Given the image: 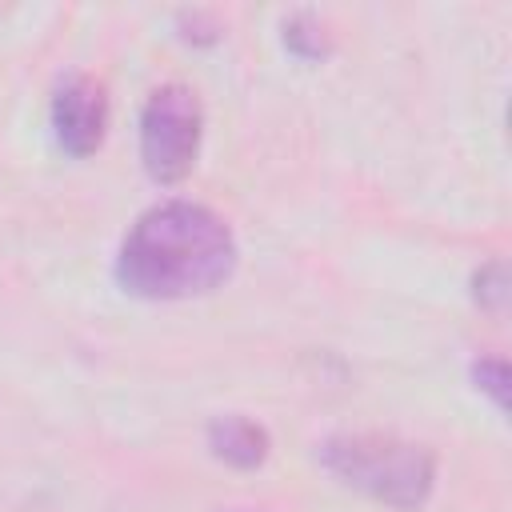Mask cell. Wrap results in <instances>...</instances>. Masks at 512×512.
<instances>
[{
  "label": "cell",
  "instance_id": "obj_1",
  "mask_svg": "<svg viewBox=\"0 0 512 512\" xmlns=\"http://www.w3.org/2000/svg\"><path fill=\"white\" fill-rule=\"evenodd\" d=\"M240 248L220 212L196 200H160L136 216L116 248L112 276L136 300H192L236 272Z\"/></svg>",
  "mask_w": 512,
  "mask_h": 512
},
{
  "label": "cell",
  "instance_id": "obj_2",
  "mask_svg": "<svg viewBox=\"0 0 512 512\" xmlns=\"http://www.w3.org/2000/svg\"><path fill=\"white\" fill-rule=\"evenodd\" d=\"M316 460L344 488L396 512L424 508L436 488L432 448L392 432H332L316 444Z\"/></svg>",
  "mask_w": 512,
  "mask_h": 512
},
{
  "label": "cell",
  "instance_id": "obj_3",
  "mask_svg": "<svg viewBox=\"0 0 512 512\" xmlns=\"http://www.w3.org/2000/svg\"><path fill=\"white\" fill-rule=\"evenodd\" d=\"M204 108L188 84H160L140 108V164L156 184H180L200 156Z\"/></svg>",
  "mask_w": 512,
  "mask_h": 512
},
{
  "label": "cell",
  "instance_id": "obj_4",
  "mask_svg": "<svg viewBox=\"0 0 512 512\" xmlns=\"http://www.w3.org/2000/svg\"><path fill=\"white\" fill-rule=\"evenodd\" d=\"M108 116H112V104H108V88L88 76V72H68L56 88H52V104H48V124H52V136L60 144V152L84 160L92 156L104 136H108Z\"/></svg>",
  "mask_w": 512,
  "mask_h": 512
},
{
  "label": "cell",
  "instance_id": "obj_5",
  "mask_svg": "<svg viewBox=\"0 0 512 512\" xmlns=\"http://www.w3.org/2000/svg\"><path fill=\"white\" fill-rule=\"evenodd\" d=\"M204 444L208 452L228 464V468H240V472H252L268 460L272 452V436L260 420L244 416V412H224V416H212L208 428H204Z\"/></svg>",
  "mask_w": 512,
  "mask_h": 512
},
{
  "label": "cell",
  "instance_id": "obj_6",
  "mask_svg": "<svg viewBox=\"0 0 512 512\" xmlns=\"http://www.w3.org/2000/svg\"><path fill=\"white\" fill-rule=\"evenodd\" d=\"M284 48L296 56V60H324L332 52V36L324 32L320 16L312 12H292L284 20Z\"/></svg>",
  "mask_w": 512,
  "mask_h": 512
},
{
  "label": "cell",
  "instance_id": "obj_7",
  "mask_svg": "<svg viewBox=\"0 0 512 512\" xmlns=\"http://www.w3.org/2000/svg\"><path fill=\"white\" fill-rule=\"evenodd\" d=\"M472 300L484 312L504 316V308H508V264L504 260H488L472 272Z\"/></svg>",
  "mask_w": 512,
  "mask_h": 512
},
{
  "label": "cell",
  "instance_id": "obj_8",
  "mask_svg": "<svg viewBox=\"0 0 512 512\" xmlns=\"http://www.w3.org/2000/svg\"><path fill=\"white\" fill-rule=\"evenodd\" d=\"M468 380L476 384V392H484L496 412L508 408V360L504 356H476L468 364Z\"/></svg>",
  "mask_w": 512,
  "mask_h": 512
},
{
  "label": "cell",
  "instance_id": "obj_9",
  "mask_svg": "<svg viewBox=\"0 0 512 512\" xmlns=\"http://www.w3.org/2000/svg\"><path fill=\"white\" fill-rule=\"evenodd\" d=\"M176 28H180V36L188 44H216L224 36L220 16L208 12V8H184V12H176Z\"/></svg>",
  "mask_w": 512,
  "mask_h": 512
},
{
  "label": "cell",
  "instance_id": "obj_10",
  "mask_svg": "<svg viewBox=\"0 0 512 512\" xmlns=\"http://www.w3.org/2000/svg\"><path fill=\"white\" fill-rule=\"evenodd\" d=\"M220 512H252V508H220Z\"/></svg>",
  "mask_w": 512,
  "mask_h": 512
}]
</instances>
